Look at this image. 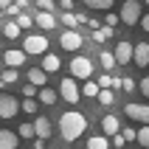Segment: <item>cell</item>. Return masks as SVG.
I'll return each mask as SVG.
<instances>
[{
  "label": "cell",
  "instance_id": "obj_24",
  "mask_svg": "<svg viewBox=\"0 0 149 149\" xmlns=\"http://www.w3.org/2000/svg\"><path fill=\"white\" fill-rule=\"evenodd\" d=\"M84 6L93 8V11H107L113 6V0H84Z\"/></svg>",
  "mask_w": 149,
  "mask_h": 149
},
{
  "label": "cell",
  "instance_id": "obj_19",
  "mask_svg": "<svg viewBox=\"0 0 149 149\" xmlns=\"http://www.w3.org/2000/svg\"><path fill=\"white\" fill-rule=\"evenodd\" d=\"M20 34H23V28H20L14 20H8V23L3 25V37H6V40H17Z\"/></svg>",
  "mask_w": 149,
  "mask_h": 149
},
{
  "label": "cell",
  "instance_id": "obj_15",
  "mask_svg": "<svg viewBox=\"0 0 149 149\" xmlns=\"http://www.w3.org/2000/svg\"><path fill=\"white\" fill-rule=\"evenodd\" d=\"M34 130H37V138H48V135L54 132V127H51V121L45 116H37V118H34Z\"/></svg>",
  "mask_w": 149,
  "mask_h": 149
},
{
  "label": "cell",
  "instance_id": "obj_46",
  "mask_svg": "<svg viewBox=\"0 0 149 149\" xmlns=\"http://www.w3.org/2000/svg\"><path fill=\"white\" fill-rule=\"evenodd\" d=\"M0 76H3V70H0Z\"/></svg>",
  "mask_w": 149,
  "mask_h": 149
},
{
  "label": "cell",
  "instance_id": "obj_9",
  "mask_svg": "<svg viewBox=\"0 0 149 149\" xmlns=\"http://www.w3.org/2000/svg\"><path fill=\"white\" fill-rule=\"evenodd\" d=\"M113 54H116V62H118V65H127V62H132V56H135V45H132V42H127V40H121Z\"/></svg>",
  "mask_w": 149,
  "mask_h": 149
},
{
  "label": "cell",
  "instance_id": "obj_39",
  "mask_svg": "<svg viewBox=\"0 0 149 149\" xmlns=\"http://www.w3.org/2000/svg\"><path fill=\"white\" fill-rule=\"evenodd\" d=\"M59 8L62 11H73V0H59Z\"/></svg>",
  "mask_w": 149,
  "mask_h": 149
},
{
  "label": "cell",
  "instance_id": "obj_31",
  "mask_svg": "<svg viewBox=\"0 0 149 149\" xmlns=\"http://www.w3.org/2000/svg\"><path fill=\"white\" fill-rule=\"evenodd\" d=\"M62 23H65V28H76V25H79V17H76L73 11H65V14H62Z\"/></svg>",
  "mask_w": 149,
  "mask_h": 149
},
{
  "label": "cell",
  "instance_id": "obj_17",
  "mask_svg": "<svg viewBox=\"0 0 149 149\" xmlns=\"http://www.w3.org/2000/svg\"><path fill=\"white\" fill-rule=\"evenodd\" d=\"M45 70H42V68H31V70H28V76H25V79H28V82L31 84H37V87H45V82H48V79H45Z\"/></svg>",
  "mask_w": 149,
  "mask_h": 149
},
{
  "label": "cell",
  "instance_id": "obj_28",
  "mask_svg": "<svg viewBox=\"0 0 149 149\" xmlns=\"http://www.w3.org/2000/svg\"><path fill=\"white\" fill-rule=\"evenodd\" d=\"M0 79H3V82H6V84H14L17 79H20V73H17V68H6V70H3V76H0Z\"/></svg>",
  "mask_w": 149,
  "mask_h": 149
},
{
  "label": "cell",
  "instance_id": "obj_22",
  "mask_svg": "<svg viewBox=\"0 0 149 149\" xmlns=\"http://www.w3.org/2000/svg\"><path fill=\"white\" fill-rule=\"evenodd\" d=\"M40 104H56V90H51V87H40Z\"/></svg>",
  "mask_w": 149,
  "mask_h": 149
},
{
  "label": "cell",
  "instance_id": "obj_33",
  "mask_svg": "<svg viewBox=\"0 0 149 149\" xmlns=\"http://www.w3.org/2000/svg\"><path fill=\"white\" fill-rule=\"evenodd\" d=\"M99 101L104 104V107H110V104L116 101V93H113V90H101V93H99Z\"/></svg>",
  "mask_w": 149,
  "mask_h": 149
},
{
  "label": "cell",
  "instance_id": "obj_20",
  "mask_svg": "<svg viewBox=\"0 0 149 149\" xmlns=\"http://www.w3.org/2000/svg\"><path fill=\"white\" fill-rule=\"evenodd\" d=\"M87 149H110L107 135H93V138H87Z\"/></svg>",
  "mask_w": 149,
  "mask_h": 149
},
{
  "label": "cell",
  "instance_id": "obj_34",
  "mask_svg": "<svg viewBox=\"0 0 149 149\" xmlns=\"http://www.w3.org/2000/svg\"><path fill=\"white\" fill-rule=\"evenodd\" d=\"M121 135H124V141H138V130H132V127H124Z\"/></svg>",
  "mask_w": 149,
  "mask_h": 149
},
{
  "label": "cell",
  "instance_id": "obj_14",
  "mask_svg": "<svg viewBox=\"0 0 149 149\" xmlns=\"http://www.w3.org/2000/svg\"><path fill=\"white\" fill-rule=\"evenodd\" d=\"M20 143V135L11 132V130H0V149H17Z\"/></svg>",
  "mask_w": 149,
  "mask_h": 149
},
{
  "label": "cell",
  "instance_id": "obj_36",
  "mask_svg": "<svg viewBox=\"0 0 149 149\" xmlns=\"http://www.w3.org/2000/svg\"><path fill=\"white\" fill-rule=\"evenodd\" d=\"M135 87H138V84H135L132 79H127V76H124V79H121V90H124V93H132Z\"/></svg>",
  "mask_w": 149,
  "mask_h": 149
},
{
  "label": "cell",
  "instance_id": "obj_21",
  "mask_svg": "<svg viewBox=\"0 0 149 149\" xmlns=\"http://www.w3.org/2000/svg\"><path fill=\"white\" fill-rule=\"evenodd\" d=\"M110 37H113V28H110V25H101V28H96V31H93V42H107Z\"/></svg>",
  "mask_w": 149,
  "mask_h": 149
},
{
  "label": "cell",
  "instance_id": "obj_45",
  "mask_svg": "<svg viewBox=\"0 0 149 149\" xmlns=\"http://www.w3.org/2000/svg\"><path fill=\"white\" fill-rule=\"evenodd\" d=\"M0 20H3V11H0Z\"/></svg>",
  "mask_w": 149,
  "mask_h": 149
},
{
  "label": "cell",
  "instance_id": "obj_11",
  "mask_svg": "<svg viewBox=\"0 0 149 149\" xmlns=\"http://www.w3.org/2000/svg\"><path fill=\"white\" fill-rule=\"evenodd\" d=\"M101 132L110 135V138L121 132V121H118V116H104V118H101Z\"/></svg>",
  "mask_w": 149,
  "mask_h": 149
},
{
  "label": "cell",
  "instance_id": "obj_6",
  "mask_svg": "<svg viewBox=\"0 0 149 149\" xmlns=\"http://www.w3.org/2000/svg\"><path fill=\"white\" fill-rule=\"evenodd\" d=\"M59 96H62L68 104H79V96H82V90H79V84H76V79H73V76L59 82Z\"/></svg>",
  "mask_w": 149,
  "mask_h": 149
},
{
  "label": "cell",
  "instance_id": "obj_42",
  "mask_svg": "<svg viewBox=\"0 0 149 149\" xmlns=\"http://www.w3.org/2000/svg\"><path fill=\"white\" fill-rule=\"evenodd\" d=\"M87 25H90L93 31H96V28H101V23H99V20H96V17H90V23H87Z\"/></svg>",
  "mask_w": 149,
  "mask_h": 149
},
{
  "label": "cell",
  "instance_id": "obj_16",
  "mask_svg": "<svg viewBox=\"0 0 149 149\" xmlns=\"http://www.w3.org/2000/svg\"><path fill=\"white\" fill-rule=\"evenodd\" d=\"M59 68H62V59H59L56 54H45V56H42V70H45V73H56Z\"/></svg>",
  "mask_w": 149,
  "mask_h": 149
},
{
  "label": "cell",
  "instance_id": "obj_30",
  "mask_svg": "<svg viewBox=\"0 0 149 149\" xmlns=\"http://www.w3.org/2000/svg\"><path fill=\"white\" fill-rule=\"evenodd\" d=\"M23 96H25V99H37V96H40V87L31 84V82H25L23 84Z\"/></svg>",
  "mask_w": 149,
  "mask_h": 149
},
{
  "label": "cell",
  "instance_id": "obj_8",
  "mask_svg": "<svg viewBox=\"0 0 149 149\" xmlns=\"http://www.w3.org/2000/svg\"><path fill=\"white\" fill-rule=\"evenodd\" d=\"M124 113L135 121H141V124H149V104H138V101H130L124 107Z\"/></svg>",
  "mask_w": 149,
  "mask_h": 149
},
{
  "label": "cell",
  "instance_id": "obj_13",
  "mask_svg": "<svg viewBox=\"0 0 149 149\" xmlns=\"http://www.w3.org/2000/svg\"><path fill=\"white\" fill-rule=\"evenodd\" d=\"M34 23L40 25L42 31H51V28H56V17L51 14V11H37L34 14Z\"/></svg>",
  "mask_w": 149,
  "mask_h": 149
},
{
  "label": "cell",
  "instance_id": "obj_1",
  "mask_svg": "<svg viewBox=\"0 0 149 149\" xmlns=\"http://www.w3.org/2000/svg\"><path fill=\"white\" fill-rule=\"evenodd\" d=\"M87 132V118L79 113V110H68L59 116V135L65 138V141H76V138H82Z\"/></svg>",
  "mask_w": 149,
  "mask_h": 149
},
{
  "label": "cell",
  "instance_id": "obj_25",
  "mask_svg": "<svg viewBox=\"0 0 149 149\" xmlns=\"http://www.w3.org/2000/svg\"><path fill=\"white\" fill-rule=\"evenodd\" d=\"M37 110H40V99H23V113L37 116Z\"/></svg>",
  "mask_w": 149,
  "mask_h": 149
},
{
  "label": "cell",
  "instance_id": "obj_38",
  "mask_svg": "<svg viewBox=\"0 0 149 149\" xmlns=\"http://www.w3.org/2000/svg\"><path fill=\"white\" fill-rule=\"evenodd\" d=\"M138 87H141V93L149 99V76H146V79H141V84H138Z\"/></svg>",
  "mask_w": 149,
  "mask_h": 149
},
{
  "label": "cell",
  "instance_id": "obj_47",
  "mask_svg": "<svg viewBox=\"0 0 149 149\" xmlns=\"http://www.w3.org/2000/svg\"><path fill=\"white\" fill-rule=\"evenodd\" d=\"M146 6H149V0H146Z\"/></svg>",
  "mask_w": 149,
  "mask_h": 149
},
{
  "label": "cell",
  "instance_id": "obj_43",
  "mask_svg": "<svg viewBox=\"0 0 149 149\" xmlns=\"http://www.w3.org/2000/svg\"><path fill=\"white\" fill-rule=\"evenodd\" d=\"M8 6H11V0H0V11H8Z\"/></svg>",
  "mask_w": 149,
  "mask_h": 149
},
{
  "label": "cell",
  "instance_id": "obj_27",
  "mask_svg": "<svg viewBox=\"0 0 149 149\" xmlns=\"http://www.w3.org/2000/svg\"><path fill=\"white\" fill-rule=\"evenodd\" d=\"M17 135H20V138H37V130H34V121H31V124H20Z\"/></svg>",
  "mask_w": 149,
  "mask_h": 149
},
{
  "label": "cell",
  "instance_id": "obj_44",
  "mask_svg": "<svg viewBox=\"0 0 149 149\" xmlns=\"http://www.w3.org/2000/svg\"><path fill=\"white\" fill-rule=\"evenodd\" d=\"M0 37H3V25H0Z\"/></svg>",
  "mask_w": 149,
  "mask_h": 149
},
{
  "label": "cell",
  "instance_id": "obj_23",
  "mask_svg": "<svg viewBox=\"0 0 149 149\" xmlns=\"http://www.w3.org/2000/svg\"><path fill=\"white\" fill-rule=\"evenodd\" d=\"M99 56H101L99 62H101V68H104V70H113V68L118 65V62H116V54H110V51H101Z\"/></svg>",
  "mask_w": 149,
  "mask_h": 149
},
{
  "label": "cell",
  "instance_id": "obj_10",
  "mask_svg": "<svg viewBox=\"0 0 149 149\" xmlns=\"http://www.w3.org/2000/svg\"><path fill=\"white\" fill-rule=\"evenodd\" d=\"M25 56H28V54H25L23 48H8L6 54H3V62H6L8 68H20L25 62Z\"/></svg>",
  "mask_w": 149,
  "mask_h": 149
},
{
  "label": "cell",
  "instance_id": "obj_12",
  "mask_svg": "<svg viewBox=\"0 0 149 149\" xmlns=\"http://www.w3.org/2000/svg\"><path fill=\"white\" fill-rule=\"evenodd\" d=\"M132 62L138 68H146L149 65V42H135V56Z\"/></svg>",
  "mask_w": 149,
  "mask_h": 149
},
{
  "label": "cell",
  "instance_id": "obj_5",
  "mask_svg": "<svg viewBox=\"0 0 149 149\" xmlns=\"http://www.w3.org/2000/svg\"><path fill=\"white\" fill-rule=\"evenodd\" d=\"M121 23L124 25L141 23V3L138 0H124V6H121Z\"/></svg>",
  "mask_w": 149,
  "mask_h": 149
},
{
  "label": "cell",
  "instance_id": "obj_3",
  "mask_svg": "<svg viewBox=\"0 0 149 149\" xmlns=\"http://www.w3.org/2000/svg\"><path fill=\"white\" fill-rule=\"evenodd\" d=\"M70 76L87 82V79L93 76V62L87 56H73V59H70Z\"/></svg>",
  "mask_w": 149,
  "mask_h": 149
},
{
  "label": "cell",
  "instance_id": "obj_4",
  "mask_svg": "<svg viewBox=\"0 0 149 149\" xmlns=\"http://www.w3.org/2000/svg\"><path fill=\"white\" fill-rule=\"evenodd\" d=\"M23 110V101H17L11 93H0V118H14Z\"/></svg>",
  "mask_w": 149,
  "mask_h": 149
},
{
  "label": "cell",
  "instance_id": "obj_37",
  "mask_svg": "<svg viewBox=\"0 0 149 149\" xmlns=\"http://www.w3.org/2000/svg\"><path fill=\"white\" fill-rule=\"evenodd\" d=\"M124 135H121V132H118V135H113V146H116V149H121V146H124Z\"/></svg>",
  "mask_w": 149,
  "mask_h": 149
},
{
  "label": "cell",
  "instance_id": "obj_18",
  "mask_svg": "<svg viewBox=\"0 0 149 149\" xmlns=\"http://www.w3.org/2000/svg\"><path fill=\"white\" fill-rule=\"evenodd\" d=\"M99 93H101V87H99V82H96V79H87V82H84L82 96H87V99H99Z\"/></svg>",
  "mask_w": 149,
  "mask_h": 149
},
{
  "label": "cell",
  "instance_id": "obj_32",
  "mask_svg": "<svg viewBox=\"0 0 149 149\" xmlns=\"http://www.w3.org/2000/svg\"><path fill=\"white\" fill-rule=\"evenodd\" d=\"M138 143L149 149V124H143L141 130H138Z\"/></svg>",
  "mask_w": 149,
  "mask_h": 149
},
{
  "label": "cell",
  "instance_id": "obj_40",
  "mask_svg": "<svg viewBox=\"0 0 149 149\" xmlns=\"http://www.w3.org/2000/svg\"><path fill=\"white\" fill-rule=\"evenodd\" d=\"M141 28H143V31H149V11L141 17Z\"/></svg>",
  "mask_w": 149,
  "mask_h": 149
},
{
  "label": "cell",
  "instance_id": "obj_2",
  "mask_svg": "<svg viewBox=\"0 0 149 149\" xmlns=\"http://www.w3.org/2000/svg\"><path fill=\"white\" fill-rule=\"evenodd\" d=\"M23 51L28 56H45L48 54V37L45 34H28L23 40Z\"/></svg>",
  "mask_w": 149,
  "mask_h": 149
},
{
  "label": "cell",
  "instance_id": "obj_7",
  "mask_svg": "<svg viewBox=\"0 0 149 149\" xmlns=\"http://www.w3.org/2000/svg\"><path fill=\"white\" fill-rule=\"evenodd\" d=\"M59 45H62L65 51H79V48L84 45V37L76 31V28H68V31L59 37Z\"/></svg>",
  "mask_w": 149,
  "mask_h": 149
},
{
  "label": "cell",
  "instance_id": "obj_26",
  "mask_svg": "<svg viewBox=\"0 0 149 149\" xmlns=\"http://www.w3.org/2000/svg\"><path fill=\"white\" fill-rule=\"evenodd\" d=\"M14 23L25 31V28H31V25H34V17H31V14H23V11H20V14L14 17Z\"/></svg>",
  "mask_w": 149,
  "mask_h": 149
},
{
  "label": "cell",
  "instance_id": "obj_29",
  "mask_svg": "<svg viewBox=\"0 0 149 149\" xmlns=\"http://www.w3.org/2000/svg\"><path fill=\"white\" fill-rule=\"evenodd\" d=\"M34 6L40 8V11H51V14H54V11H56V0H37Z\"/></svg>",
  "mask_w": 149,
  "mask_h": 149
},
{
  "label": "cell",
  "instance_id": "obj_35",
  "mask_svg": "<svg viewBox=\"0 0 149 149\" xmlns=\"http://www.w3.org/2000/svg\"><path fill=\"white\" fill-rule=\"evenodd\" d=\"M104 23H107V25H110V28H116V25H118V23H121V14H113V11H110V14H107V17H104Z\"/></svg>",
  "mask_w": 149,
  "mask_h": 149
},
{
  "label": "cell",
  "instance_id": "obj_41",
  "mask_svg": "<svg viewBox=\"0 0 149 149\" xmlns=\"http://www.w3.org/2000/svg\"><path fill=\"white\" fill-rule=\"evenodd\" d=\"M34 149H45V138H34Z\"/></svg>",
  "mask_w": 149,
  "mask_h": 149
}]
</instances>
